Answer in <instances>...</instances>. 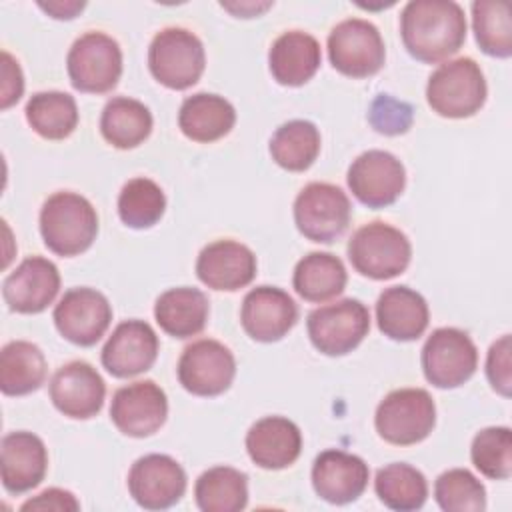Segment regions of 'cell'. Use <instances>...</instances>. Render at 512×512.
Instances as JSON below:
<instances>
[{"mask_svg":"<svg viewBox=\"0 0 512 512\" xmlns=\"http://www.w3.org/2000/svg\"><path fill=\"white\" fill-rule=\"evenodd\" d=\"M400 34L412 58L436 64L464 44L466 16L452 0H412L402 8Z\"/></svg>","mask_w":512,"mask_h":512,"instance_id":"obj_1","label":"cell"},{"mask_svg":"<svg viewBox=\"0 0 512 512\" xmlns=\"http://www.w3.org/2000/svg\"><path fill=\"white\" fill-rule=\"evenodd\" d=\"M40 234L58 256H76L92 246L98 234L94 206L76 192H54L40 210Z\"/></svg>","mask_w":512,"mask_h":512,"instance_id":"obj_2","label":"cell"},{"mask_svg":"<svg viewBox=\"0 0 512 512\" xmlns=\"http://www.w3.org/2000/svg\"><path fill=\"white\" fill-rule=\"evenodd\" d=\"M486 80L472 58H456L440 64L428 78L426 100L444 118L474 116L486 102Z\"/></svg>","mask_w":512,"mask_h":512,"instance_id":"obj_3","label":"cell"},{"mask_svg":"<svg viewBox=\"0 0 512 512\" xmlns=\"http://www.w3.org/2000/svg\"><path fill=\"white\" fill-rule=\"evenodd\" d=\"M346 250L354 270L372 280H388L402 274L412 258L408 236L380 220L360 226L348 240Z\"/></svg>","mask_w":512,"mask_h":512,"instance_id":"obj_4","label":"cell"},{"mask_svg":"<svg viewBox=\"0 0 512 512\" xmlns=\"http://www.w3.org/2000/svg\"><path fill=\"white\" fill-rule=\"evenodd\" d=\"M436 424V404L424 388H398L384 396L374 414L382 440L394 446H412L428 438Z\"/></svg>","mask_w":512,"mask_h":512,"instance_id":"obj_5","label":"cell"},{"mask_svg":"<svg viewBox=\"0 0 512 512\" xmlns=\"http://www.w3.org/2000/svg\"><path fill=\"white\" fill-rule=\"evenodd\" d=\"M206 66V54L200 38L178 26L160 30L148 48L150 74L170 90L194 86Z\"/></svg>","mask_w":512,"mask_h":512,"instance_id":"obj_6","label":"cell"},{"mask_svg":"<svg viewBox=\"0 0 512 512\" xmlns=\"http://www.w3.org/2000/svg\"><path fill=\"white\" fill-rule=\"evenodd\" d=\"M70 82L88 94L110 92L122 76V50L104 32H86L74 40L66 56Z\"/></svg>","mask_w":512,"mask_h":512,"instance_id":"obj_7","label":"cell"},{"mask_svg":"<svg viewBox=\"0 0 512 512\" xmlns=\"http://www.w3.org/2000/svg\"><path fill=\"white\" fill-rule=\"evenodd\" d=\"M352 206L346 192L330 182L306 184L294 200V222L312 242H334L350 224Z\"/></svg>","mask_w":512,"mask_h":512,"instance_id":"obj_8","label":"cell"},{"mask_svg":"<svg viewBox=\"0 0 512 512\" xmlns=\"http://www.w3.org/2000/svg\"><path fill=\"white\" fill-rule=\"evenodd\" d=\"M308 336L314 348L326 356L352 352L370 330V312L356 298H344L320 306L308 314Z\"/></svg>","mask_w":512,"mask_h":512,"instance_id":"obj_9","label":"cell"},{"mask_svg":"<svg viewBox=\"0 0 512 512\" xmlns=\"http://www.w3.org/2000/svg\"><path fill=\"white\" fill-rule=\"evenodd\" d=\"M328 58L340 74L368 78L384 66L386 48L372 22L364 18H346L328 34Z\"/></svg>","mask_w":512,"mask_h":512,"instance_id":"obj_10","label":"cell"},{"mask_svg":"<svg viewBox=\"0 0 512 512\" xmlns=\"http://www.w3.org/2000/svg\"><path fill=\"white\" fill-rule=\"evenodd\" d=\"M478 366V350L460 328H436L422 346V370L436 388H456L472 378Z\"/></svg>","mask_w":512,"mask_h":512,"instance_id":"obj_11","label":"cell"},{"mask_svg":"<svg viewBox=\"0 0 512 512\" xmlns=\"http://www.w3.org/2000/svg\"><path fill=\"white\" fill-rule=\"evenodd\" d=\"M178 380L194 396H218L236 376V360L228 346L202 338L188 344L178 360Z\"/></svg>","mask_w":512,"mask_h":512,"instance_id":"obj_12","label":"cell"},{"mask_svg":"<svg viewBox=\"0 0 512 512\" xmlns=\"http://www.w3.org/2000/svg\"><path fill=\"white\" fill-rule=\"evenodd\" d=\"M56 330L76 346L96 344L112 322L108 298L94 288H70L54 306Z\"/></svg>","mask_w":512,"mask_h":512,"instance_id":"obj_13","label":"cell"},{"mask_svg":"<svg viewBox=\"0 0 512 512\" xmlns=\"http://www.w3.org/2000/svg\"><path fill=\"white\" fill-rule=\"evenodd\" d=\"M348 188L368 208H384L396 202L406 186L404 164L386 150H368L352 160Z\"/></svg>","mask_w":512,"mask_h":512,"instance_id":"obj_14","label":"cell"},{"mask_svg":"<svg viewBox=\"0 0 512 512\" xmlns=\"http://www.w3.org/2000/svg\"><path fill=\"white\" fill-rule=\"evenodd\" d=\"M168 416V400L154 380H138L114 392L110 418L114 426L132 438H146L160 430Z\"/></svg>","mask_w":512,"mask_h":512,"instance_id":"obj_15","label":"cell"},{"mask_svg":"<svg viewBox=\"0 0 512 512\" xmlns=\"http://www.w3.org/2000/svg\"><path fill=\"white\" fill-rule=\"evenodd\" d=\"M128 490L146 510H164L180 502L186 492V472L168 454H146L128 472Z\"/></svg>","mask_w":512,"mask_h":512,"instance_id":"obj_16","label":"cell"},{"mask_svg":"<svg viewBox=\"0 0 512 512\" xmlns=\"http://www.w3.org/2000/svg\"><path fill=\"white\" fill-rule=\"evenodd\" d=\"M106 384L100 372L84 360L58 368L50 380V400L68 418L86 420L102 410Z\"/></svg>","mask_w":512,"mask_h":512,"instance_id":"obj_17","label":"cell"},{"mask_svg":"<svg viewBox=\"0 0 512 512\" xmlns=\"http://www.w3.org/2000/svg\"><path fill=\"white\" fill-rule=\"evenodd\" d=\"M298 320V306L288 292L276 286L252 288L240 308L244 332L256 342H276L284 338Z\"/></svg>","mask_w":512,"mask_h":512,"instance_id":"obj_18","label":"cell"},{"mask_svg":"<svg viewBox=\"0 0 512 512\" xmlns=\"http://www.w3.org/2000/svg\"><path fill=\"white\" fill-rule=\"evenodd\" d=\"M158 348V336L148 322L124 320L102 348V366L116 378H132L152 368Z\"/></svg>","mask_w":512,"mask_h":512,"instance_id":"obj_19","label":"cell"},{"mask_svg":"<svg viewBox=\"0 0 512 512\" xmlns=\"http://www.w3.org/2000/svg\"><path fill=\"white\" fill-rule=\"evenodd\" d=\"M60 290V272L42 256L22 260L4 280L2 296L12 312L38 314L46 310Z\"/></svg>","mask_w":512,"mask_h":512,"instance_id":"obj_20","label":"cell"},{"mask_svg":"<svg viewBox=\"0 0 512 512\" xmlns=\"http://www.w3.org/2000/svg\"><path fill=\"white\" fill-rule=\"evenodd\" d=\"M256 268L254 252L230 238L210 242L196 258V274L212 290H240L254 280Z\"/></svg>","mask_w":512,"mask_h":512,"instance_id":"obj_21","label":"cell"},{"mask_svg":"<svg viewBox=\"0 0 512 512\" xmlns=\"http://www.w3.org/2000/svg\"><path fill=\"white\" fill-rule=\"evenodd\" d=\"M368 464L344 450H324L312 464V486L330 504H348L362 496L368 486Z\"/></svg>","mask_w":512,"mask_h":512,"instance_id":"obj_22","label":"cell"},{"mask_svg":"<svg viewBox=\"0 0 512 512\" xmlns=\"http://www.w3.org/2000/svg\"><path fill=\"white\" fill-rule=\"evenodd\" d=\"M2 484L12 494H24L36 488L48 470V452L44 442L26 430L10 432L0 444Z\"/></svg>","mask_w":512,"mask_h":512,"instance_id":"obj_23","label":"cell"},{"mask_svg":"<svg viewBox=\"0 0 512 512\" xmlns=\"http://www.w3.org/2000/svg\"><path fill=\"white\" fill-rule=\"evenodd\" d=\"M250 460L264 470H282L302 452L300 428L284 416H266L254 422L246 434Z\"/></svg>","mask_w":512,"mask_h":512,"instance_id":"obj_24","label":"cell"},{"mask_svg":"<svg viewBox=\"0 0 512 512\" xmlns=\"http://www.w3.org/2000/svg\"><path fill=\"white\" fill-rule=\"evenodd\" d=\"M430 312L424 296L408 286L386 288L376 302V322L384 336L408 342L420 338L428 328Z\"/></svg>","mask_w":512,"mask_h":512,"instance_id":"obj_25","label":"cell"},{"mask_svg":"<svg viewBox=\"0 0 512 512\" xmlns=\"http://www.w3.org/2000/svg\"><path fill=\"white\" fill-rule=\"evenodd\" d=\"M322 52L318 40L302 30L280 34L268 52V66L282 86H302L320 68Z\"/></svg>","mask_w":512,"mask_h":512,"instance_id":"obj_26","label":"cell"},{"mask_svg":"<svg viewBox=\"0 0 512 512\" xmlns=\"http://www.w3.org/2000/svg\"><path fill=\"white\" fill-rule=\"evenodd\" d=\"M236 122L234 106L218 94L198 92L188 96L178 112L182 134L194 142L210 144L224 138Z\"/></svg>","mask_w":512,"mask_h":512,"instance_id":"obj_27","label":"cell"},{"mask_svg":"<svg viewBox=\"0 0 512 512\" xmlns=\"http://www.w3.org/2000/svg\"><path fill=\"white\" fill-rule=\"evenodd\" d=\"M210 314L208 298L192 286H178L162 292L154 304L158 326L174 338H190L204 330Z\"/></svg>","mask_w":512,"mask_h":512,"instance_id":"obj_28","label":"cell"},{"mask_svg":"<svg viewBox=\"0 0 512 512\" xmlns=\"http://www.w3.org/2000/svg\"><path fill=\"white\" fill-rule=\"evenodd\" d=\"M348 282L342 260L330 252H310L298 260L292 276L296 294L308 302H326L344 292Z\"/></svg>","mask_w":512,"mask_h":512,"instance_id":"obj_29","label":"cell"},{"mask_svg":"<svg viewBox=\"0 0 512 512\" xmlns=\"http://www.w3.org/2000/svg\"><path fill=\"white\" fill-rule=\"evenodd\" d=\"M46 380V358L28 340H12L0 352V390L6 396H24Z\"/></svg>","mask_w":512,"mask_h":512,"instance_id":"obj_30","label":"cell"},{"mask_svg":"<svg viewBox=\"0 0 512 512\" xmlns=\"http://www.w3.org/2000/svg\"><path fill=\"white\" fill-rule=\"evenodd\" d=\"M100 132L114 148H136L152 132V114L140 100L116 96L108 100L102 110Z\"/></svg>","mask_w":512,"mask_h":512,"instance_id":"obj_31","label":"cell"},{"mask_svg":"<svg viewBox=\"0 0 512 512\" xmlns=\"http://www.w3.org/2000/svg\"><path fill=\"white\" fill-rule=\"evenodd\" d=\"M194 496L204 512H238L248 504V478L232 466H214L198 476Z\"/></svg>","mask_w":512,"mask_h":512,"instance_id":"obj_32","label":"cell"},{"mask_svg":"<svg viewBox=\"0 0 512 512\" xmlns=\"http://www.w3.org/2000/svg\"><path fill=\"white\" fill-rule=\"evenodd\" d=\"M26 120L46 140H64L78 126L76 100L58 90L36 92L26 102Z\"/></svg>","mask_w":512,"mask_h":512,"instance_id":"obj_33","label":"cell"},{"mask_svg":"<svg viewBox=\"0 0 512 512\" xmlns=\"http://www.w3.org/2000/svg\"><path fill=\"white\" fill-rule=\"evenodd\" d=\"M374 490L384 506L400 512L418 510L428 498L424 474L406 462H392L380 468L374 478Z\"/></svg>","mask_w":512,"mask_h":512,"instance_id":"obj_34","label":"cell"},{"mask_svg":"<svg viewBox=\"0 0 512 512\" xmlns=\"http://www.w3.org/2000/svg\"><path fill=\"white\" fill-rule=\"evenodd\" d=\"M320 152V132L308 120L284 122L270 138L272 160L288 172L308 170Z\"/></svg>","mask_w":512,"mask_h":512,"instance_id":"obj_35","label":"cell"},{"mask_svg":"<svg viewBox=\"0 0 512 512\" xmlns=\"http://www.w3.org/2000/svg\"><path fill=\"white\" fill-rule=\"evenodd\" d=\"M472 28L480 50L488 56L512 54L510 4L502 0H476L472 4Z\"/></svg>","mask_w":512,"mask_h":512,"instance_id":"obj_36","label":"cell"},{"mask_svg":"<svg viewBox=\"0 0 512 512\" xmlns=\"http://www.w3.org/2000/svg\"><path fill=\"white\" fill-rule=\"evenodd\" d=\"M166 210V196L162 188L144 176L128 180L118 194L120 220L136 230L154 226Z\"/></svg>","mask_w":512,"mask_h":512,"instance_id":"obj_37","label":"cell"},{"mask_svg":"<svg viewBox=\"0 0 512 512\" xmlns=\"http://www.w3.org/2000/svg\"><path fill=\"white\" fill-rule=\"evenodd\" d=\"M476 470L492 480H508L512 474V434L508 426L482 428L470 448Z\"/></svg>","mask_w":512,"mask_h":512,"instance_id":"obj_38","label":"cell"},{"mask_svg":"<svg viewBox=\"0 0 512 512\" xmlns=\"http://www.w3.org/2000/svg\"><path fill=\"white\" fill-rule=\"evenodd\" d=\"M434 498L446 512H478L486 508V488L466 468L442 472L434 482Z\"/></svg>","mask_w":512,"mask_h":512,"instance_id":"obj_39","label":"cell"},{"mask_svg":"<svg viewBox=\"0 0 512 512\" xmlns=\"http://www.w3.org/2000/svg\"><path fill=\"white\" fill-rule=\"evenodd\" d=\"M412 112L414 110L410 104L396 100L388 94H378L370 104L368 120L376 132L396 136L404 134L412 126Z\"/></svg>","mask_w":512,"mask_h":512,"instance_id":"obj_40","label":"cell"},{"mask_svg":"<svg viewBox=\"0 0 512 512\" xmlns=\"http://www.w3.org/2000/svg\"><path fill=\"white\" fill-rule=\"evenodd\" d=\"M486 376L490 386L502 394L510 396V386H512V360H510V334H504L498 338L486 358Z\"/></svg>","mask_w":512,"mask_h":512,"instance_id":"obj_41","label":"cell"},{"mask_svg":"<svg viewBox=\"0 0 512 512\" xmlns=\"http://www.w3.org/2000/svg\"><path fill=\"white\" fill-rule=\"evenodd\" d=\"M80 508V502L76 496L62 488H48L40 492L38 496L26 500L20 510H56V512H74Z\"/></svg>","mask_w":512,"mask_h":512,"instance_id":"obj_42","label":"cell"},{"mask_svg":"<svg viewBox=\"0 0 512 512\" xmlns=\"http://www.w3.org/2000/svg\"><path fill=\"white\" fill-rule=\"evenodd\" d=\"M22 92H24V76L18 60H14L8 52H2V110L18 102Z\"/></svg>","mask_w":512,"mask_h":512,"instance_id":"obj_43","label":"cell"},{"mask_svg":"<svg viewBox=\"0 0 512 512\" xmlns=\"http://www.w3.org/2000/svg\"><path fill=\"white\" fill-rule=\"evenodd\" d=\"M44 12H48V14H52V18H58V20H70V18H74L86 4L84 2H48V4H44V2H40L38 4Z\"/></svg>","mask_w":512,"mask_h":512,"instance_id":"obj_44","label":"cell"},{"mask_svg":"<svg viewBox=\"0 0 512 512\" xmlns=\"http://www.w3.org/2000/svg\"><path fill=\"white\" fill-rule=\"evenodd\" d=\"M270 6H272L270 2H262V4H256V2H240L238 6H234V4H224V2H222V8L230 10V12L236 14V16H242V18H252V16L264 12V10L270 8Z\"/></svg>","mask_w":512,"mask_h":512,"instance_id":"obj_45","label":"cell"}]
</instances>
